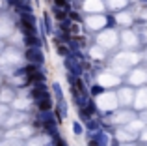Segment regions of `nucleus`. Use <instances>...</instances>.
<instances>
[{"label": "nucleus", "instance_id": "obj_1", "mask_svg": "<svg viewBox=\"0 0 147 146\" xmlns=\"http://www.w3.org/2000/svg\"><path fill=\"white\" fill-rule=\"evenodd\" d=\"M39 107H41V109H49L50 103H49V101H41V103H39Z\"/></svg>", "mask_w": 147, "mask_h": 146}]
</instances>
